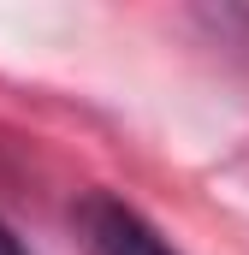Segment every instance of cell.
<instances>
[{
  "instance_id": "obj_2",
  "label": "cell",
  "mask_w": 249,
  "mask_h": 255,
  "mask_svg": "<svg viewBox=\"0 0 249 255\" xmlns=\"http://www.w3.org/2000/svg\"><path fill=\"white\" fill-rule=\"evenodd\" d=\"M0 255H24V244H18V238H12L6 226H0Z\"/></svg>"
},
{
  "instance_id": "obj_1",
  "label": "cell",
  "mask_w": 249,
  "mask_h": 255,
  "mask_svg": "<svg viewBox=\"0 0 249 255\" xmlns=\"http://www.w3.org/2000/svg\"><path fill=\"white\" fill-rule=\"evenodd\" d=\"M77 226H83V250L89 255H178L136 208H124L113 196H89Z\"/></svg>"
}]
</instances>
